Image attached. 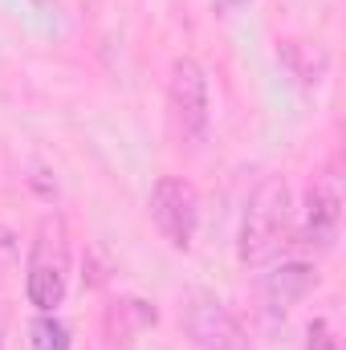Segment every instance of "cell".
Segmentation results:
<instances>
[{"instance_id":"3","label":"cell","mask_w":346,"mask_h":350,"mask_svg":"<svg viewBox=\"0 0 346 350\" xmlns=\"http://www.w3.org/2000/svg\"><path fill=\"white\" fill-rule=\"evenodd\" d=\"M168 106H172V122L175 131L187 143H200L208 135V74L196 57H179L172 66V82H168Z\"/></svg>"},{"instance_id":"7","label":"cell","mask_w":346,"mask_h":350,"mask_svg":"<svg viewBox=\"0 0 346 350\" xmlns=\"http://www.w3.org/2000/svg\"><path fill=\"white\" fill-rule=\"evenodd\" d=\"M318 285V273H314V265H306V261H285V265H277L269 277H265V301L273 306V310H289L293 301H302L310 289Z\"/></svg>"},{"instance_id":"4","label":"cell","mask_w":346,"mask_h":350,"mask_svg":"<svg viewBox=\"0 0 346 350\" xmlns=\"http://www.w3.org/2000/svg\"><path fill=\"white\" fill-rule=\"evenodd\" d=\"M151 220L159 228V237L172 249H191L196 228H200V196L187 179L163 175L151 187Z\"/></svg>"},{"instance_id":"1","label":"cell","mask_w":346,"mask_h":350,"mask_svg":"<svg viewBox=\"0 0 346 350\" xmlns=\"http://www.w3.org/2000/svg\"><path fill=\"white\" fill-rule=\"evenodd\" d=\"M289 228H293L289 183L281 175H269V179H261L257 191L249 196V208H245V220H241V245H237L241 265L277 261L281 249L289 245Z\"/></svg>"},{"instance_id":"13","label":"cell","mask_w":346,"mask_h":350,"mask_svg":"<svg viewBox=\"0 0 346 350\" xmlns=\"http://www.w3.org/2000/svg\"><path fill=\"white\" fill-rule=\"evenodd\" d=\"M33 4H41V8H45V0H33Z\"/></svg>"},{"instance_id":"10","label":"cell","mask_w":346,"mask_h":350,"mask_svg":"<svg viewBox=\"0 0 346 350\" xmlns=\"http://www.w3.org/2000/svg\"><path fill=\"white\" fill-rule=\"evenodd\" d=\"M16 253H21V245H16V232L0 224V265H8Z\"/></svg>"},{"instance_id":"5","label":"cell","mask_w":346,"mask_h":350,"mask_svg":"<svg viewBox=\"0 0 346 350\" xmlns=\"http://www.w3.org/2000/svg\"><path fill=\"white\" fill-rule=\"evenodd\" d=\"M338 220H343V183L334 172H326L310 183V196H306V228H302L306 245L326 253L338 237Z\"/></svg>"},{"instance_id":"8","label":"cell","mask_w":346,"mask_h":350,"mask_svg":"<svg viewBox=\"0 0 346 350\" xmlns=\"http://www.w3.org/2000/svg\"><path fill=\"white\" fill-rule=\"evenodd\" d=\"M29 334H33V350H70V330L53 314H41L29 326Z\"/></svg>"},{"instance_id":"12","label":"cell","mask_w":346,"mask_h":350,"mask_svg":"<svg viewBox=\"0 0 346 350\" xmlns=\"http://www.w3.org/2000/svg\"><path fill=\"white\" fill-rule=\"evenodd\" d=\"M0 350H4V314H0Z\"/></svg>"},{"instance_id":"2","label":"cell","mask_w":346,"mask_h":350,"mask_svg":"<svg viewBox=\"0 0 346 350\" xmlns=\"http://www.w3.org/2000/svg\"><path fill=\"white\" fill-rule=\"evenodd\" d=\"M66 289H70V237H66V224L49 216L41 220L37 241L29 249L25 293H29V306H37L41 314H53L66 301Z\"/></svg>"},{"instance_id":"11","label":"cell","mask_w":346,"mask_h":350,"mask_svg":"<svg viewBox=\"0 0 346 350\" xmlns=\"http://www.w3.org/2000/svg\"><path fill=\"white\" fill-rule=\"evenodd\" d=\"M220 12H232V8H241V4H249V0H212Z\"/></svg>"},{"instance_id":"9","label":"cell","mask_w":346,"mask_h":350,"mask_svg":"<svg viewBox=\"0 0 346 350\" xmlns=\"http://www.w3.org/2000/svg\"><path fill=\"white\" fill-rule=\"evenodd\" d=\"M306 350H338V338H334L330 322H322V318L310 322V330H306Z\"/></svg>"},{"instance_id":"6","label":"cell","mask_w":346,"mask_h":350,"mask_svg":"<svg viewBox=\"0 0 346 350\" xmlns=\"http://www.w3.org/2000/svg\"><path fill=\"white\" fill-rule=\"evenodd\" d=\"M183 326L200 350H245V334L232 314L212 297H191L183 306Z\"/></svg>"}]
</instances>
